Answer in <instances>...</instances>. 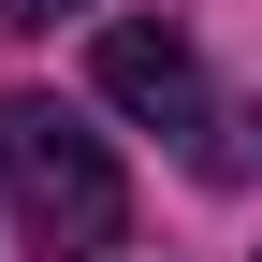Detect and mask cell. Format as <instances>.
Returning a JSON list of instances; mask_svg holds the SVG:
<instances>
[{"instance_id": "obj_1", "label": "cell", "mask_w": 262, "mask_h": 262, "mask_svg": "<svg viewBox=\"0 0 262 262\" xmlns=\"http://www.w3.org/2000/svg\"><path fill=\"white\" fill-rule=\"evenodd\" d=\"M0 189H15V219L44 233V262H88V248L131 233V175H117V146L58 102V88H0Z\"/></svg>"}, {"instance_id": "obj_2", "label": "cell", "mask_w": 262, "mask_h": 262, "mask_svg": "<svg viewBox=\"0 0 262 262\" xmlns=\"http://www.w3.org/2000/svg\"><path fill=\"white\" fill-rule=\"evenodd\" d=\"M102 102L117 117H160V131H204L219 102H204V58H189V29H102Z\"/></svg>"}, {"instance_id": "obj_3", "label": "cell", "mask_w": 262, "mask_h": 262, "mask_svg": "<svg viewBox=\"0 0 262 262\" xmlns=\"http://www.w3.org/2000/svg\"><path fill=\"white\" fill-rule=\"evenodd\" d=\"M15 15H88V0H15Z\"/></svg>"}]
</instances>
